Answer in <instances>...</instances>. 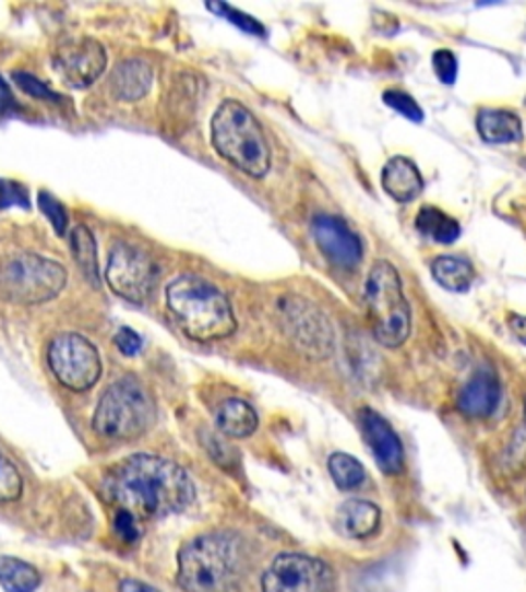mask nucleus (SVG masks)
I'll list each match as a JSON object with an SVG mask.
<instances>
[{"label": "nucleus", "instance_id": "obj_1", "mask_svg": "<svg viewBox=\"0 0 526 592\" xmlns=\"http://www.w3.org/2000/svg\"><path fill=\"white\" fill-rule=\"evenodd\" d=\"M104 496L136 519H158L186 510L195 488L190 475L174 461L157 454H132L109 470Z\"/></svg>", "mask_w": 526, "mask_h": 592}, {"label": "nucleus", "instance_id": "obj_2", "mask_svg": "<svg viewBox=\"0 0 526 592\" xmlns=\"http://www.w3.org/2000/svg\"><path fill=\"white\" fill-rule=\"evenodd\" d=\"M167 305L181 330L195 342L225 340L237 330L227 295L208 280L179 276L167 286Z\"/></svg>", "mask_w": 526, "mask_h": 592}, {"label": "nucleus", "instance_id": "obj_3", "mask_svg": "<svg viewBox=\"0 0 526 592\" xmlns=\"http://www.w3.org/2000/svg\"><path fill=\"white\" fill-rule=\"evenodd\" d=\"M243 564L241 541L232 533H206L188 541L177 558V582L186 592H227Z\"/></svg>", "mask_w": 526, "mask_h": 592}, {"label": "nucleus", "instance_id": "obj_4", "mask_svg": "<svg viewBox=\"0 0 526 592\" xmlns=\"http://www.w3.org/2000/svg\"><path fill=\"white\" fill-rule=\"evenodd\" d=\"M212 144L230 165L251 177H263L272 167L270 144L262 123L246 105L228 99L212 118Z\"/></svg>", "mask_w": 526, "mask_h": 592}, {"label": "nucleus", "instance_id": "obj_5", "mask_svg": "<svg viewBox=\"0 0 526 592\" xmlns=\"http://www.w3.org/2000/svg\"><path fill=\"white\" fill-rule=\"evenodd\" d=\"M157 419V407L144 384L132 377L109 384L93 414V428L106 438L134 440Z\"/></svg>", "mask_w": 526, "mask_h": 592}, {"label": "nucleus", "instance_id": "obj_6", "mask_svg": "<svg viewBox=\"0 0 526 592\" xmlns=\"http://www.w3.org/2000/svg\"><path fill=\"white\" fill-rule=\"evenodd\" d=\"M364 298L374 338L386 348L402 346L411 331V309L405 298L399 274L391 263L376 262L372 265L364 286Z\"/></svg>", "mask_w": 526, "mask_h": 592}, {"label": "nucleus", "instance_id": "obj_7", "mask_svg": "<svg viewBox=\"0 0 526 592\" xmlns=\"http://www.w3.org/2000/svg\"><path fill=\"white\" fill-rule=\"evenodd\" d=\"M67 282L62 263L37 253H17L0 262V300L11 305H44L60 295Z\"/></svg>", "mask_w": 526, "mask_h": 592}, {"label": "nucleus", "instance_id": "obj_8", "mask_svg": "<svg viewBox=\"0 0 526 592\" xmlns=\"http://www.w3.org/2000/svg\"><path fill=\"white\" fill-rule=\"evenodd\" d=\"M48 365L53 379L74 393L88 391L101 377L99 350L81 333H60L50 342Z\"/></svg>", "mask_w": 526, "mask_h": 592}, {"label": "nucleus", "instance_id": "obj_9", "mask_svg": "<svg viewBox=\"0 0 526 592\" xmlns=\"http://www.w3.org/2000/svg\"><path fill=\"white\" fill-rule=\"evenodd\" d=\"M106 280L116 295L142 305L157 288V263L136 245L116 244L109 251Z\"/></svg>", "mask_w": 526, "mask_h": 592}, {"label": "nucleus", "instance_id": "obj_10", "mask_svg": "<svg viewBox=\"0 0 526 592\" xmlns=\"http://www.w3.org/2000/svg\"><path fill=\"white\" fill-rule=\"evenodd\" d=\"M334 570L323 559L282 554L262 578L263 592H334Z\"/></svg>", "mask_w": 526, "mask_h": 592}, {"label": "nucleus", "instance_id": "obj_11", "mask_svg": "<svg viewBox=\"0 0 526 592\" xmlns=\"http://www.w3.org/2000/svg\"><path fill=\"white\" fill-rule=\"evenodd\" d=\"M53 67L58 74L74 88L93 85L107 67L106 48L93 39L83 37L69 42L53 56Z\"/></svg>", "mask_w": 526, "mask_h": 592}, {"label": "nucleus", "instance_id": "obj_12", "mask_svg": "<svg viewBox=\"0 0 526 592\" xmlns=\"http://www.w3.org/2000/svg\"><path fill=\"white\" fill-rule=\"evenodd\" d=\"M358 424L381 471L388 475H397L404 470V445L399 436L395 435V430L391 428V424L370 407L360 410Z\"/></svg>", "mask_w": 526, "mask_h": 592}, {"label": "nucleus", "instance_id": "obj_13", "mask_svg": "<svg viewBox=\"0 0 526 592\" xmlns=\"http://www.w3.org/2000/svg\"><path fill=\"white\" fill-rule=\"evenodd\" d=\"M319 249L339 268H356L362 260L360 239L334 216H316L311 225Z\"/></svg>", "mask_w": 526, "mask_h": 592}, {"label": "nucleus", "instance_id": "obj_14", "mask_svg": "<svg viewBox=\"0 0 526 592\" xmlns=\"http://www.w3.org/2000/svg\"><path fill=\"white\" fill-rule=\"evenodd\" d=\"M284 315L290 319L288 328L295 335L300 348L307 350L315 356H327L332 352V331L325 323V319L316 313L315 309H309L302 303H288Z\"/></svg>", "mask_w": 526, "mask_h": 592}, {"label": "nucleus", "instance_id": "obj_15", "mask_svg": "<svg viewBox=\"0 0 526 592\" xmlns=\"http://www.w3.org/2000/svg\"><path fill=\"white\" fill-rule=\"evenodd\" d=\"M500 393L502 391H500V383H498L495 375L481 370L461 389L456 405L465 416L483 418V416H490L491 412L498 407Z\"/></svg>", "mask_w": 526, "mask_h": 592}, {"label": "nucleus", "instance_id": "obj_16", "mask_svg": "<svg viewBox=\"0 0 526 592\" xmlns=\"http://www.w3.org/2000/svg\"><path fill=\"white\" fill-rule=\"evenodd\" d=\"M381 524L379 506L369 500H348L337 508L335 529L348 540H367Z\"/></svg>", "mask_w": 526, "mask_h": 592}, {"label": "nucleus", "instance_id": "obj_17", "mask_svg": "<svg viewBox=\"0 0 526 592\" xmlns=\"http://www.w3.org/2000/svg\"><path fill=\"white\" fill-rule=\"evenodd\" d=\"M111 93L120 102H139L153 85V69L141 58H128L118 64L111 79Z\"/></svg>", "mask_w": 526, "mask_h": 592}, {"label": "nucleus", "instance_id": "obj_18", "mask_svg": "<svg viewBox=\"0 0 526 592\" xmlns=\"http://www.w3.org/2000/svg\"><path fill=\"white\" fill-rule=\"evenodd\" d=\"M423 177L420 169L405 157H393L383 169V190L395 202H411L420 196Z\"/></svg>", "mask_w": 526, "mask_h": 592}, {"label": "nucleus", "instance_id": "obj_19", "mask_svg": "<svg viewBox=\"0 0 526 592\" xmlns=\"http://www.w3.org/2000/svg\"><path fill=\"white\" fill-rule=\"evenodd\" d=\"M481 139L491 144H509L523 139V123L516 114L506 109H481L477 116Z\"/></svg>", "mask_w": 526, "mask_h": 592}, {"label": "nucleus", "instance_id": "obj_20", "mask_svg": "<svg viewBox=\"0 0 526 592\" xmlns=\"http://www.w3.org/2000/svg\"><path fill=\"white\" fill-rule=\"evenodd\" d=\"M216 424L223 435L247 438L260 426L255 410L243 400H227L216 412Z\"/></svg>", "mask_w": 526, "mask_h": 592}, {"label": "nucleus", "instance_id": "obj_21", "mask_svg": "<svg viewBox=\"0 0 526 592\" xmlns=\"http://www.w3.org/2000/svg\"><path fill=\"white\" fill-rule=\"evenodd\" d=\"M432 276L451 293H465L474 282V268L463 258L442 256L432 263Z\"/></svg>", "mask_w": 526, "mask_h": 592}, {"label": "nucleus", "instance_id": "obj_22", "mask_svg": "<svg viewBox=\"0 0 526 592\" xmlns=\"http://www.w3.org/2000/svg\"><path fill=\"white\" fill-rule=\"evenodd\" d=\"M416 227L421 235L430 237L437 244H455L456 239L461 237V225L456 223L455 218H451L449 214H444L442 210L434 209V206H426L420 210V214L416 218Z\"/></svg>", "mask_w": 526, "mask_h": 592}, {"label": "nucleus", "instance_id": "obj_23", "mask_svg": "<svg viewBox=\"0 0 526 592\" xmlns=\"http://www.w3.org/2000/svg\"><path fill=\"white\" fill-rule=\"evenodd\" d=\"M41 576L27 561L17 558H0V587L7 592H34Z\"/></svg>", "mask_w": 526, "mask_h": 592}, {"label": "nucleus", "instance_id": "obj_24", "mask_svg": "<svg viewBox=\"0 0 526 592\" xmlns=\"http://www.w3.org/2000/svg\"><path fill=\"white\" fill-rule=\"evenodd\" d=\"M71 247L74 262L83 276L97 286L99 284V258H97V245L95 237L87 227H76L71 233Z\"/></svg>", "mask_w": 526, "mask_h": 592}, {"label": "nucleus", "instance_id": "obj_25", "mask_svg": "<svg viewBox=\"0 0 526 592\" xmlns=\"http://www.w3.org/2000/svg\"><path fill=\"white\" fill-rule=\"evenodd\" d=\"M330 473L339 489L360 488L367 479L362 463L348 453H334L330 457Z\"/></svg>", "mask_w": 526, "mask_h": 592}, {"label": "nucleus", "instance_id": "obj_26", "mask_svg": "<svg viewBox=\"0 0 526 592\" xmlns=\"http://www.w3.org/2000/svg\"><path fill=\"white\" fill-rule=\"evenodd\" d=\"M23 492V477L17 465L0 451V502H13Z\"/></svg>", "mask_w": 526, "mask_h": 592}, {"label": "nucleus", "instance_id": "obj_27", "mask_svg": "<svg viewBox=\"0 0 526 592\" xmlns=\"http://www.w3.org/2000/svg\"><path fill=\"white\" fill-rule=\"evenodd\" d=\"M208 9L214 11L216 15L227 19L232 25H237L241 32H246L249 35H260L263 37L265 35V27H263L260 21H255L253 17H249L243 11H237L232 9L230 4H225V2H211Z\"/></svg>", "mask_w": 526, "mask_h": 592}, {"label": "nucleus", "instance_id": "obj_28", "mask_svg": "<svg viewBox=\"0 0 526 592\" xmlns=\"http://www.w3.org/2000/svg\"><path fill=\"white\" fill-rule=\"evenodd\" d=\"M383 102L388 107H393L397 114H402L407 120H411V122H421L423 120V111H421L420 105L416 104V99L411 95L404 93V91H397V88L385 91Z\"/></svg>", "mask_w": 526, "mask_h": 592}, {"label": "nucleus", "instance_id": "obj_29", "mask_svg": "<svg viewBox=\"0 0 526 592\" xmlns=\"http://www.w3.org/2000/svg\"><path fill=\"white\" fill-rule=\"evenodd\" d=\"M39 209L46 214V218L52 223L53 230L58 235H64L67 227H69V214L67 209L62 206V202H58L53 198L52 193L41 192L39 193Z\"/></svg>", "mask_w": 526, "mask_h": 592}, {"label": "nucleus", "instance_id": "obj_30", "mask_svg": "<svg viewBox=\"0 0 526 592\" xmlns=\"http://www.w3.org/2000/svg\"><path fill=\"white\" fill-rule=\"evenodd\" d=\"M13 79L17 81L19 87L23 88L27 95L41 99V102H53L58 104L60 102V95L53 93L52 88L46 87L39 79H36L34 74H27V72H15Z\"/></svg>", "mask_w": 526, "mask_h": 592}, {"label": "nucleus", "instance_id": "obj_31", "mask_svg": "<svg viewBox=\"0 0 526 592\" xmlns=\"http://www.w3.org/2000/svg\"><path fill=\"white\" fill-rule=\"evenodd\" d=\"M7 206H29V198L21 183L9 181V179H0V209Z\"/></svg>", "mask_w": 526, "mask_h": 592}, {"label": "nucleus", "instance_id": "obj_32", "mask_svg": "<svg viewBox=\"0 0 526 592\" xmlns=\"http://www.w3.org/2000/svg\"><path fill=\"white\" fill-rule=\"evenodd\" d=\"M432 64H434L437 76L444 85H455L456 72H458L455 54L449 52V50H439L432 56Z\"/></svg>", "mask_w": 526, "mask_h": 592}, {"label": "nucleus", "instance_id": "obj_33", "mask_svg": "<svg viewBox=\"0 0 526 592\" xmlns=\"http://www.w3.org/2000/svg\"><path fill=\"white\" fill-rule=\"evenodd\" d=\"M113 529H116V533L120 535V540L123 543H136L139 537H141V529H139V523H136V517L130 514V512H125V510H118Z\"/></svg>", "mask_w": 526, "mask_h": 592}, {"label": "nucleus", "instance_id": "obj_34", "mask_svg": "<svg viewBox=\"0 0 526 592\" xmlns=\"http://www.w3.org/2000/svg\"><path fill=\"white\" fill-rule=\"evenodd\" d=\"M113 342H116V346L122 352L123 356H136L142 350L141 335L136 331L130 330V328H122V330L118 331Z\"/></svg>", "mask_w": 526, "mask_h": 592}, {"label": "nucleus", "instance_id": "obj_35", "mask_svg": "<svg viewBox=\"0 0 526 592\" xmlns=\"http://www.w3.org/2000/svg\"><path fill=\"white\" fill-rule=\"evenodd\" d=\"M509 323L512 333H514L523 344H526V317H523V315H510Z\"/></svg>", "mask_w": 526, "mask_h": 592}, {"label": "nucleus", "instance_id": "obj_36", "mask_svg": "<svg viewBox=\"0 0 526 592\" xmlns=\"http://www.w3.org/2000/svg\"><path fill=\"white\" fill-rule=\"evenodd\" d=\"M122 592H158L155 587L141 582V580H123Z\"/></svg>", "mask_w": 526, "mask_h": 592}, {"label": "nucleus", "instance_id": "obj_37", "mask_svg": "<svg viewBox=\"0 0 526 592\" xmlns=\"http://www.w3.org/2000/svg\"><path fill=\"white\" fill-rule=\"evenodd\" d=\"M0 91H7V87H4V83H2V79H0Z\"/></svg>", "mask_w": 526, "mask_h": 592}]
</instances>
